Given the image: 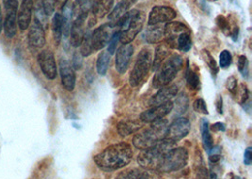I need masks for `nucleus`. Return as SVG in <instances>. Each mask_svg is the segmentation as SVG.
Returning a JSON list of instances; mask_svg holds the SVG:
<instances>
[{"label": "nucleus", "instance_id": "obj_1", "mask_svg": "<svg viewBox=\"0 0 252 179\" xmlns=\"http://www.w3.org/2000/svg\"><path fill=\"white\" fill-rule=\"evenodd\" d=\"M132 157L131 146L121 142L105 148L94 157V160L99 168L111 172L124 168L132 160Z\"/></svg>", "mask_w": 252, "mask_h": 179}, {"label": "nucleus", "instance_id": "obj_2", "mask_svg": "<svg viewBox=\"0 0 252 179\" xmlns=\"http://www.w3.org/2000/svg\"><path fill=\"white\" fill-rule=\"evenodd\" d=\"M164 40L168 47L183 52H188L193 46L192 32L182 22H168L164 26Z\"/></svg>", "mask_w": 252, "mask_h": 179}, {"label": "nucleus", "instance_id": "obj_3", "mask_svg": "<svg viewBox=\"0 0 252 179\" xmlns=\"http://www.w3.org/2000/svg\"><path fill=\"white\" fill-rule=\"evenodd\" d=\"M146 15L143 11L131 10L127 11L118 24L119 42L122 45L130 44L143 30Z\"/></svg>", "mask_w": 252, "mask_h": 179}, {"label": "nucleus", "instance_id": "obj_4", "mask_svg": "<svg viewBox=\"0 0 252 179\" xmlns=\"http://www.w3.org/2000/svg\"><path fill=\"white\" fill-rule=\"evenodd\" d=\"M168 125V121L164 118L151 123L149 128L144 129L133 137V146L141 151L151 148L165 138Z\"/></svg>", "mask_w": 252, "mask_h": 179}, {"label": "nucleus", "instance_id": "obj_5", "mask_svg": "<svg viewBox=\"0 0 252 179\" xmlns=\"http://www.w3.org/2000/svg\"><path fill=\"white\" fill-rule=\"evenodd\" d=\"M174 147L176 143L163 139L151 148L142 150L137 157L138 163L145 170L157 171L162 157Z\"/></svg>", "mask_w": 252, "mask_h": 179}, {"label": "nucleus", "instance_id": "obj_6", "mask_svg": "<svg viewBox=\"0 0 252 179\" xmlns=\"http://www.w3.org/2000/svg\"><path fill=\"white\" fill-rule=\"evenodd\" d=\"M184 65V60L179 54H173L167 57L160 68L156 71V75L153 79V87L160 89L164 86L169 85L175 78L178 72Z\"/></svg>", "mask_w": 252, "mask_h": 179}, {"label": "nucleus", "instance_id": "obj_7", "mask_svg": "<svg viewBox=\"0 0 252 179\" xmlns=\"http://www.w3.org/2000/svg\"><path fill=\"white\" fill-rule=\"evenodd\" d=\"M188 152L184 147H174L160 160L157 172L172 173L184 168L188 163Z\"/></svg>", "mask_w": 252, "mask_h": 179}, {"label": "nucleus", "instance_id": "obj_8", "mask_svg": "<svg viewBox=\"0 0 252 179\" xmlns=\"http://www.w3.org/2000/svg\"><path fill=\"white\" fill-rule=\"evenodd\" d=\"M152 66V53L148 47H144L140 52L129 76V84L132 87H138L149 75Z\"/></svg>", "mask_w": 252, "mask_h": 179}, {"label": "nucleus", "instance_id": "obj_9", "mask_svg": "<svg viewBox=\"0 0 252 179\" xmlns=\"http://www.w3.org/2000/svg\"><path fill=\"white\" fill-rule=\"evenodd\" d=\"M6 9V18L3 23V30L7 38L12 39L17 33V0H4Z\"/></svg>", "mask_w": 252, "mask_h": 179}, {"label": "nucleus", "instance_id": "obj_10", "mask_svg": "<svg viewBox=\"0 0 252 179\" xmlns=\"http://www.w3.org/2000/svg\"><path fill=\"white\" fill-rule=\"evenodd\" d=\"M190 130H191L190 121L187 118L179 117L175 119L171 124L168 125L164 139L173 143H177L189 134Z\"/></svg>", "mask_w": 252, "mask_h": 179}, {"label": "nucleus", "instance_id": "obj_11", "mask_svg": "<svg viewBox=\"0 0 252 179\" xmlns=\"http://www.w3.org/2000/svg\"><path fill=\"white\" fill-rule=\"evenodd\" d=\"M115 31L114 28L109 24H103L97 29H95L91 34V45L94 51H98L103 49L109 44L112 36Z\"/></svg>", "mask_w": 252, "mask_h": 179}, {"label": "nucleus", "instance_id": "obj_12", "mask_svg": "<svg viewBox=\"0 0 252 179\" xmlns=\"http://www.w3.org/2000/svg\"><path fill=\"white\" fill-rule=\"evenodd\" d=\"M173 105H174V103L172 101H169V102H166V103L161 104L159 106L152 107L151 109L141 113L140 120L143 123H151L160 120L172 112L173 109H174Z\"/></svg>", "mask_w": 252, "mask_h": 179}, {"label": "nucleus", "instance_id": "obj_13", "mask_svg": "<svg viewBox=\"0 0 252 179\" xmlns=\"http://www.w3.org/2000/svg\"><path fill=\"white\" fill-rule=\"evenodd\" d=\"M38 62L40 68L46 79L53 80L57 77V65L55 57L49 50L42 51L38 56Z\"/></svg>", "mask_w": 252, "mask_h": 179}, {"label": "nucleus", "instance_id": "obj_14", "mask_svg": "<svg viewBox=\"0 0 252 179\" xmlns=\"http://www.w3.org/2000/svg\"><path fill=\"white\" fill-rule=\"evenodd\" d=\"M133 52V45L130 44L122 45L117 49L115 54V69L119 74L123 75L126 73L127 68L129 66Z\"/></svg>", "mask_w": 252, "mask_h": 179}, {"label": "nucleus", "instance_id": "obj_15", "mask_svg": "<svg viewBox=\"0 0 252 179\" xmlns=\"http://www.w3.org/2000/svg\"><path fill=\"white\" fill-rule=\"evenodd\" d=\"M62 85L68 91H73L76 86V73L71 63L65 59H61L59 62Z\"/></svg>", "mask_w": 252, "mask_h": 179}, {"label": "nucleus", "instance_id": "obj_16", "mask_svg": "<svg viewBox=\"0 0 252 179\" xmlns=\"http://www.w3.org/2000/svg\"><path fill=\"white\" fill-rule=\"evenodd\" d=\"M176 11L170 7L156 6L149 12V26L170 22L176 17Z\"/></svg>", "mask_w": 252, "mask_h": 179}, {"label": "nucleus", "instance_id": "obj_17", "mask_svg": "<svg viewBox=\"0 0 252 179\" xmlns=\"http://www.w3.org/2000/svg\"><path fill=\"white\" fill-rule=\"evenodd\" d=\"M34 8L33 0H22L20 7L17 11V25L19 29L26 30L32 22V13Z\"/></svg>", "mask_w": 252, "mask_h": 179}, {"label": "nucleus", "instance_id": "obj_18", "mask_svg": "<svg viewBox=\"0 0 252 179\" xmlns=\"http://www.w3.org/2000/svg\"><path fill=\"white\" fill-rule=\"evenodd\" d=\"M29 43L34 48H43L46 45L45 28L41 22L35 18L29 31Z\"/></svg>", "mask_w": 252, "mask_h": 179}, {"label": "nucleus", "instance_id": "obj_19", "mask_svg": "<svg viewBox=\"0 0 252 179\" xmlns=\"http://www.w3.org/2000/svg\"><path fill=\"white\" fill-rule=\"evenodd\" d=\"M178 90H179L178 86L176 85H167L160 88L158 90V92L150 98L149 106L155 107L172 100L173 98L178 94Z\"/></svg>", "mask_w": 252, "mask_h": 179}, {"label": "nucleus", "instance_id": "obj_20", "mask_svg": "<svg viewBox=\"0 0 252 179\" xmlns=\"http://www.w3.org/2000/svg\"><path fill=\"white\" fill-rule=\"evenodd\" d=\"M85 23L86 20H83V19L72 20V26H71L69 37H70V45L73 47H79L81 45L84 35L86 33Z\"/></svg>", "mask_w": 252, "mask_h": 179}, {"label": "nucleus", "instance_id": "obj_21", "mask_svg": "<svg viewBox=\"0 0 252 179\" xmlns=\"http://www.w3.org/2000/svg\"><path fill=\"white\" fill-rule=\"evenodd\" d=\"M114 0H94L91 9V18L97 21L102 19L113 10Z\"/></svg>", "mask_w": 252, "mask_h": 179}, {"label": "nucleus", "instance_id": "obj_22", "mask_svg": "<svg viewBox=\"0 0 252 179\" xmlns=\"http://www.w3.org/2000/svg\"><path fill=\"white\" fill-rule=\"evenodd\" d=\"M94 0H76L72 5V20H86L91 9Z\"/></svg>", "mask_w": 252, "mask_h": 179}, {"label": "nucleus", "instance_id": "obj_23", "mask_svg": "<svg viewBox=\"0 0 252 179\" xmlns=\"http://www.w3.org/2000/svg\"><path fill=\"white\" fill-rule=\"evenodd\" d=\"M144 39L148 44H158L164 39V27L160 25L149 26L144 32Z\"/></svg>", "mask_w": 252, "mask_h": 179}, {"label": "nucleus", "instance_id": "obj_24", "mask_svg": "<svg viewBox=\"0 0 252 179\" xmlns=\"http://www.w3.org/2000/svg\"><path fill=\"white\" fill-rule=\"evenodd\" d=\"M130 8L129 5H127L125 2L120 1L115 8L113 9V11H111L108 15V19H109V24L113 27H118V24L120 22V20L123 18V16L126 14Z\"/></svg>", "mask_w": 252, "mask_h": 179}, {"label": "nucleus", "instance_id": "obj_25", "mask_svg": "<svg viewBox=\"0 0 252 179\" xmlns=\"http://www.w3.org/2000/svg\"><path fill=\"white\" fill-rule=\"evenodd\" d=\"M168 56H169V47L167 45H160L157 46L155 50L154 60H152V66H151L152 70L156 72Z\"/></svg>", "mask_w": 252, "mask_h": 179}, {"label": "nucleus", "instance_id": "obj_26", "mask_svg": "<svg viewBox=\"0 0 252 179\" xmlns=\"http://www.w3.org/2000/svg\"><path fill=\"white\" fill-rule=\"evenodd\" d=\"M140 124L133 121H122L117 124V132L122 137H126L137 132Z\"/></svg>", "mask_w": 252, "mask_h": 179}, {"label": "nucleus", "instance_id": "obj_27", "mask_svg": "<svg viewBox=\"0 0 252 179\" xmlns=\"http://www.w3.org/2000/svg\"><path fill=\"white\" fill-rule=\"evenodd\" d=\"M52 33L56 45H59L63 38V18L59 12L54 14L52 19Z\"/></svg>", "mask_w": 252, "mask_h": 179}, {"label": "nucleus", "instance_id": "obj_28", "mask_svg": "<svg viewBox=\"0 0 252 179\" xmlns=\"http://www.w3.org/2000/svg\"><path fill=\"white\" fill-rule=\"evenodd\" d=\"M110 61H111V55L107 51H103L98 55L97 60H96V70L98 75L105 76L107 74Z\"/></svg>", "mask_w": 252, "mask_h": 179}, {"label": "nucleus", "instance_id": "obj_29", "mask_svg": "<svg viewBox=\"0 0 252 179\" xmlns=\"http://www.w3.org/2000/svg\"><path fill=\"white\" fill-rule=\"evenodd\" d=\"M185 79H186L187 87L191 90L196 91L200 89V79L198 75L191 68H187Z\"/></svg>", "mask_w": 252, "mask_h": 179}, {"label": "nucleus", "instance_id": "obj_30", "mask_svg": "<svg viewBox=\"0 0 252 179\" xmlns=\"http://www.w3.org/2000/svg\"><path fill=\"white\" fill-rule=\"evenodd\" d=\"M201 135H202L203 146L207 152H209L212 149V147L214 146V140H213L212 135L210 133L209 123L205 119H203L202 123H201Z\"/></svg>", "mask_w": 252, "mask_h": 179}, {"label": "nucleus", "instance_id": "obj_31", "mask_svg": "<svg viewBox=\"0 0 252 179\" xmlns=\"http://www.w3.org/2000/svg\"><path fill=\"white\" fill-rule=\"evenodd\" d=\"M201 56L204 60V62L206 63L207 66L209 68L210 72L212 73L213 76H217L218 73V66L216 60L214 59V57L211 55V53L209 51H207L205 49L202 50L201 52Z\"/></svg>", "mask_w": 252, "mask_h": 179}, {"label": "nucleus", "instance_id": "obj_32", "mask_svg": "<svg viewBox=\"0 0 252 179\" xmlns=\"http://www.w3.org/2000/svg\"><path fill=\"white\" fill-rule=\"evenodd\" d=\"M175 104L176 105H173V106H176V113L178 115L183 114L186 112V110L188 109V106H189V99H188V96L186 95V93L181 92L177 96Z\"/></svg>", "mask_w": 252, "mask_h": 179}, {"label": "nucleus", "instance_id": "obj_33", "mask_svg": "<svg viewBox=\"0 0 252 179\" xmlns=\"http://www.w3.org/2000/svg\"><path fill=\"white\" fill-rule=\"evenodd\" d=\"M94 52L92 45H91V34L86 32L84 35L83 41L80 45V54L82 57L90 56Z\"/></svg>", "mask_w": 252, "mask_h": 179}, {"label": "nucleus", "instance_id": "obj_34", "mask_svg": "<svg viewBox=\"0 0 252 179\" xmlns=\"http://www.w3.org/2000/svg\"><path fill=\"white\" fill-rule=\"evenodd\" d=\"M143 171L137 168L126 169L120 172L115 179H139Z\"/></svg>", "mask_w": 252, "mask_h": 179}, {"label": "nucleus", "instance_id": "obj_35", "mask_svg": "<svg viewBox=\"0 0 252 179\" xmlns=\"http://www.w3.org/2000/svg\"><path fill=\"white\" fill-rule=\"evenodd\" d=\"M216 22L218 25V28L221 30V31L225 35L229 36L231 32V25L229 23V20L224 15L220 14L216 18Z\"/></svg>", "mask_w": 252, "mask_h": 179}, {"label": "nucleus", "instance_id": "obj_36", "mask_svg": "<svg viewBox=\"0 0 252 179\" xmlns=\"http://www.w3.org/2000/svg\"><path fill=\"white\" fill-rule=\"evenodd\" d=\"M195 179H219L215 172L209 171L208 169L201 166L195 171Z\"/></svg>", "mask_w": 252, "mask_h": 179}, {"label": "nucleus", "instance_id": "obj_37", "mask_svg": "<svg viewBox=\"0 0 252 179\" xmlns=\"http://www.w3.org/2000/svg\"><path fill=\"white\" fill-rule=\"evenodd\" d=\"M238 70L242 74V76L246 79L249 78V74H250V68H249V60L248 58L245 55H241L238 58Z\"/></svg>", "mask_w": 252, "mask_h": 179}, {"label": "nucleus", "instance_id": "obj_38", "mask_svg": "<svg viewBox=\"0 0 252 179\" xmlns=\"http://www.w3.org/2000/svg\"><path fill=\"white\" fill-rule=\"evenodd\" d=\"M232 62V55L229 50H223L219 55V65L222 69H227Z\"/></svg>", "mask_w": 252, "mask_h": 179}, {"label": "nucleus", "instance_id": "obj_39", "mask_svg": "<svg viewBox=\"0 0 252 179\" xmlns=\"http://www.w3.org/2000/svg\"><path fill=\"white\" fill-rule=\"evenodd\" d=\"M118 42H119V31L117 30V31H115L114 35L112 36V38H111V40H110V42H109V44H108V53L112 56L113 54H115V51H116V46H117V44H118Z\"/></svg>", "mask_w": 252, "mask_h": 179}, {"label": "nucleus", "instance_id": "obj_40", "mask_svg": "<svg viewBox=\"0 0 252 179\" xmlns=\"http://www.w3.org/2000/svg\"><path fill=\"white\" fill-rule=\"evenodd\" d=\"M193 107H194V110H195V112H198V113L205 114V115L209 113L208 109H207L206 102L203 100L202 98L196 99L194 102V104H193Z\"/></svg>", "mask_w": 252, "mask_h": 179}, {"label": "nucleus", "instance_id": "obj_41", "mask_svg": "<svg viewBox=\"0 0 252 179\" xmlns=\"http://www.w3.org/2000/svg\"><path fill=\"white\" fill-rule=\"evenodd\" d=\"M226 87H227V89H228L229 92H231L232 94H236V93H237V90H238L237 79H236L234 76L229 77V79H227Z\"/></svg>", "mask_w": 252, "mask_h": 179}, {"label": "nucleus", "instance_id": "obj_42", "mask_svg": "<svg viewBox=\"0 0 252 179\" xmlns=\"http://www.w3.org/2000/svg\"><path fill=\"white\" fill-rule=\"evenodd\" d=\"M44 10L46 12L47 16H50L53 14V12L55 11V4H54V0H41Z\"/></svg>", "mask_w": 252, "mask_h": 179}, {"label": "nucleus", "instance_id": "obj_43", "mask_svg": "<svg viewBox=\"0 0 252 179\" xmlns=\"http://www.w3.org/2000/svg\"><path fill=\"white\" fill-rule=\"evenodd\" d=\"M82 56L80 52H75L73 55V60H72V67L74 70H80L82 67Z\"/></svg>", "mask_w": 252, "mask_h": 179}, {"label": "nucleus", "instance_id": "obj_44", "mask_svg": "<svg viewBox=\"0 0 252 179\" xmlns=\"http://www.w3.org/2000/svg\"><path fill=\"white\" fill-rule=\"evenodd\" d=\"M252 147H248L246 150H245V153H244V163L245 165H248L250 166L252 164Z\"/></svg>", "mask_w": 252, "mask_h": 179}, {"label": "nucleus", "instance_id": "obj_45", "mask_svg": "<svg viewBox=\"0 0 252 179\" xmlns=\"http://www.w3.org/2000/svg\"><path fill=\"white\" fill-rule=\"evenodd\" d=\"M249 90L246 84H241V104H246L247 100L249 99Z\"/></svg>", "mask_w": 252, "mask_h": 179}, {"label": "nucleus", "instance_id": "obj_46", "mask_svg": "<svg viewBox=\"0 0 252 179\" xmlns=\"http://www.w3.org/2000/svg\"><path fill=\"white\" fill-rule=\"evenodd\" d=\"M217 111L219 114H223V98L221 95H218L217 101H216Z\"/></svg>", "mask_w": 252, "mask_h": 179}, {"label": "nucleus", "instance_id": "obj_47", "mask_svg": "<svg viewBox=\"0 0 252 179\" xmlns=\"http://www.w3.org/2000/svg\"><path fill=\"white\" fill-rule=\"evenodd\" d=\"M211 130L213 131H225L226 130V125L224 123H217L212 125Z\"/></svg>", "mask_w": 252, "mask_h": 179}, {"label": "nucleus", "instance_id": "obj_48", "mask_svg": "<svg viewBox=\"0 0 252 179\" xmlns=\"http://www.w3.org/2000/svg\"><path fill=\"white\" fill-rule=\"evenodd\" d=\"M67 3H68V0H54L55 8H58L59 10H63Z\"/></svg>", "mask_w": 252, "mask_h": 179}, {"label": "nucleus", "instance_id": "obj_49", "mask_svg": "<svg viewBox=\"0 0 252 179\" xmlns=\"http://www.w3.org/2000/svg\"><path fill=\"white\" fill-rule=\"evenodd\" d=\"M220 159H221V155H210L209 156V160L212 163H218Z\"/></svg>", "mask_w": 252, "mask_h": 179}, {"label": "nucleus", "instance_id": "obj_50", "mask_svg": "<svg viewBox=\"0 0 252 179\" xmlns=\"http://www.w3.org/2000/svg\"><path fill=\"white\" fill-rule=\"evenodd\" d=\"M3 15H2V10H1V7H0V34L2 33L3 31Z\"/></svg>", "mask_w": 252, "mask_h": 179}, {"label": "nucleus", "instance_id": "obj_51", "mask_svg": "<svg viewBox=\"0 0 252 179\" xmlns=\"http://www.w3.org/2000/svg\"><path fill=\"white\" fill-rule=\"evenodd\" d=\"M120 1H123V2H125V3L127 4V5H129V6L131 7L132 5H134V4L137 2L138 0H120Z\"/></svg>", "mask_w": 252, "mask_h": 179}, {"label": "nucleus", "instance_id": "obj_52", "mask_svg": "<svg viewBox=\"0 0 252 179\" xmlns=\"http://www.w3.org/2000/svg\"><path fill=\"white\" fill-rule=\"evenodd\" d=\"M209 1H218V0H209Z\"/></svg>", "mask_w": 252, "mask_h": 179}]
</instances>
